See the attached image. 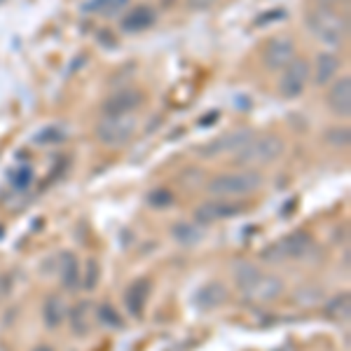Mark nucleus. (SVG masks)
Returning a JSON list of instances; mask_svg holds the SVG:
<instances>
[{
  "mask_svg": "<svg viewBox=\"0 0 351 351\" xmlns=\"http://www.w3.org/2000/svg\"><path fill=\"white\" fill-rule=\"evenodd\" d=\"M234 281L239 286L241 295L251 304H271L284 295V281L274 274H263L258 267L248 263H237Z\"/></svg>",
  "mask_w": 351,
  "mask_h": 351,
  "instance_id": "obj_1",
  "label": "nucleus"
},
{
  "mask_svg": "<svg viewBox=\"0 0 351 351\" xmlns=\"http://www.w3.org/2000/svg\"><path fill=\"white\" fill-rule=\"evenodd\" d=\"M265 178L256 169H246V171H232V173H218L208 180L206 190L211 192L216 199H237V197L253 195L263 188Z\"/></svg>",
  "mask_w": 351,
  "mask_h": 351,
  "instance_id": "obj_2",
  "label": "nucleus"
},
{
  "mask_svg": "<svg viewBox=\"0 0 351 351\" xmlns=\"http://www.w3.org/2000/svg\"><path fill=\"white\" fill-rule=\"evenodd\" d=\"M286 143L281 136L276 134H265L258 138H251L243 148L234 155L237 167H246V169H258V167H267L274 164L284 155Z\"/></svg>",
  "mask_w": 351,
  "mask_h": 351,
  "instance_id": "obj_3",
  "label": "nucleus"
},
{
  "mask_svg": "<svg viewBox=\"0 0 351 351\" xmlns=\"http://www.w3.org/2000/svg\"><path fill=\"white\" fill-rule=\"evenodd\" d=\"M307 28L326 45H339L347 38V21L339 14L332 12L330 8H316L307 14Z\"/></svg>",
  "mask_w": 351,
  "mask_h": 351,
  "instance_id": "obj_4",
  "label": "nucleus"
},
{
  "mask_svg": "<svg viewBox=\"0 0 351 351\" xmlns=\"http://www.w3.org/2000/svg\"><path fill=\"white\" fill-rule=\"evenodd\" d=\"M138 129V120L134 115H106L96 124V138L106 148H122L132 141Z\"/></svg>",
  "mask_w": 351,
  "mask_h": 351,
  "instance_id": "obj_5",
  "label": "nucleus"
},
{
  "mask_svg": "<svg viewBox=\"0 0 351 351\" xmlns=\"http://www.w3.org/2000/svg\"><path fill=\"white\" fill-rule=\"evenodd\" d=\"M314 248V239H311L309 232L295 230L291 232L284 239L274 241L269 248L263 251V260L267 263H284V260H300Z\"/></svg>",
  "mask_w": 351,
  "mask_h": 351,
  "instance_id": "obj_6",
  "label": "nucleus"
},
{
  "mask_svg": "<svg viewBox=\"0 0 351 351\" xmlns=\"http://www.w3.org/2000/svg\"><path fill=\"white\" fill-rule=\"evenodd\" d=\"M253 138V132L246 127L232 129V132H225L211 138L208 143H204L199 148V155L204 160H218V157H228V155H237L248 141Z\"/></svg>",
  "mask_w": 351,
  "mask_h": 351,
  "instance_id": "obj_7",
  "label": "nucleus"
},
{
  "mask_svg": "<svg viewBox=\"0 0 351 351\" xmlns=\"http://www.w3.org/2000/svg\"><path fill=\"white\" fill-rule=\"evenodd\" d=\"M309 77H311L309 61L293 59L291 64L284 68V75H281V82H279V94L284 96V99H298V96L307 89Z\"/></svg>",
  "mask_w": 351,
  "mask_h": 351,
  "instance_id": "obj_8",
  "label": "nucleus"
},
{
  "mask_svg": "<svg viewBox=\"0 0 351 351\" xmlns=\"http://www.w3.org/2000/svg\"><path fill=\"white\" fill-rule=\"evenodd\" d=\"M295 59V43L291 36H274L263 52V64L269 71H284Z\"/></svg>",
  "mask_w": 351,
  "mask_h": 351,
  "instance_id": "obj_9",
  "label": "nucleus"
},
{
  "mask_svg": "<svg viewBox=\"0 0 351 351\" xmlns=\"http://www.w3.org/2000/svg\"><path fill=\"white\" fill-rule=\"evenodd\" d=\"M243 211V204H234L230 199H211L206 204H202L195 211V216L199 223H218L225 218H234Z\"/></svg>",
  "mask_w": 351,
  "mask_h": 351,
  "instance_id": "obj_10",
  "label": "nucleus"
},
{
  "mask_svg": "<svg viewBox=\"0 0 351 351\" xmlns=\"http://www.w3.org/2000/svg\"><path fill=\"white\" fill-rule=\"evenodd\" d=\"M326 104L330 108L332 115L337 117H347L351 115V80L349 77H342V80L332 82V87L328 89Z\"/></svg>",
  "mask_w": 351,
  "mask_h": 351,
  "instance_id": "obj_11",
  "label": "nucleus"
},
{
  "mask_svg": "<svg viewBox=\"0 0 351 351\" xmlns=\"http://www.w3.org/2000/svg\"><path fill=\"white\" fill-rule=\"evenodd\" d=\"M141 104H143V94L136 89H122L106 99L104 112L106 115H132Z\"/></svg>",
  "mask_w": 351,
  "mask_h": 351,
  "instance_id": "obj_12",
  "label": "nucleus"
},
{
  "mask_svg": "<svg viewBox=\"0 0 351 351\" xmlns=\"http://www.w3.org/2000/svg\"><path fill=\"white\" fill-rule=\"evenodd\" d=\"M225 300H228V288L220 281H211V284H204L202 288H197V293L192 295V304L199 311H211L218 309Z\"/></svg>",
  "mask_w": 351,
  "mask_h": 351,
  "instance_id": "obj_13",
  "label": "nucleus"
},
{
  "mask_svg": "<svg viewBox=\"0 0 351 351\" xmlns=\"http://www.w3.org/2000/svg\"><path fill=\"white\" fill-rule=\"evenodd\" d=\"M157 14L150 5H138L134 8L129 14H124L122 19V31L124 33H141V31H148L150 26H155Z\"/></svg>",
  "mask_w": 351,
  "mask_h": 351,
  "instance_id": "obj_14",
  "label": "nucleus"
},
{
  "mask_svg": "<svg viewBox=\"0 0 351 351\" xmlns=\"http://www.w3.org/2000/svg\"><path fill=\"white\" fill-rule=\"evenodd\" d=\"M150 286H152L150 279H138L127 288V293H124V304H127L132 316H143V309L150 298Z\"/></svg>",
  "mask_w": 351,
  "mask_h": 351,
  "instance_id": "obj_15",
  "label": "nucleus"
},
{
  "mask_svg": "<svg viewBox=\"0 0 351 351\" xmlns=\"http://www.w3.org/2000/svg\"><path fill=\"white\" fill-rule=\"evenodd\" d=\"M59 279L66 291H77L82 276H80V263L71 251H64L59 258Z\"/></svg>",
  "mask_w": 351,
  "mask_h": 351,
  "instance_id": "obj_16",
  "label": "nucleus"
},
{
  "mask_svg": "<svg viewBox=\"0 0 351 351\" xmlns=\"http://www.w3.org/2000/svg\"><path fill=\"white\" fill-rule=\"evenodd\" d=\"M339 71V59L335 54L330 52H321L316 56V64H314V84L316 87H326L330 84L332 77L337 75Z\"/></svg>",
  "mask_w": 351,
  "mask_h": 351,
  "instance_id": "obj_17",
  "label": "nucleus"
},
{
  "mask_svg": "<svg viewBox=\"0 0 351 351\" xmlns=\"http://www.w3.org/2000/svg\"><path fill=\"white\" fill-rule=\"evenodd\" d=\"M66 302L61 295H47V300H45L43 304V321L45 326L49 328V330H54V328H59L61 324L66 321Z\"/></svg>",
  "mask_w": 351,
  "mask_h": 351,
  "instance_id": "obj_18",
  "label": "nucleus"
},
{
  "mask_svg": "<svg viewBox=\"0 0 351 351\" xmlns=\"http://www.w3.org/2000/svg\"><path fill=\"white\" fill-rule=\"evenodd\" d=\"M324 314L330 321H337V324H347L349 314H351V298L349 293H339L332 300H328L324 304Z\"/></svg>",
  "mask_w": 351,
  "mask_h": 351,
  "instance_id": "obj_19",
  "label": "nucleus"
},
{
  "mask_svg": "<svg viewBox=\"0 0 351 351\" xmlns=\"http://www.w3.org/2000/svg\"><path fill=\"white\" fill-rule=\"evenodd\" d=\"M129 5V0H87L84 12L87 14H101V16H115Z\"/></svg>",
  "mask_w": 351,
  "mask_h": 351,
  "instance_id": "obj_20",
  "label": "nucleus"
},
{
  "mask_svg": "<svg viewBox=\"0 0 351 351\" xmlns=\"http://www.w3.org/2000/svg\"><path fill=\"white\" fill-rule=\"evenodd\" d=\"M171 237L183 246H195V243L202 241L204 232L192 223H176L171 228Z\"/></svg>",
  "mask_w": 351,
  "mask_h": 351,
  "instance_id": "obj_21",
  "label": "nucleus"
},
{
  "mask_svg": "<svg viewBox=\"0 0 351 351\" xmlns=\"http://www.w3.org/2000/svg\"><path fill=\"white\" fill-rule=\"evenodd\" d=\"M66 141V129L61 124H47L40 132L33 136V143L36 145H56Z\"/></svg>",
  "mask_w": 351,
  "mask_h": 351,
  "instance_id": "obj_22",
  "label": "nucleus"
},
{
  "mask_svg": "<svg viewBox=\"0 0 351 351\" xmlns=\"http://www.w3.org/2000/svg\"><path fill=\"white\" fill-rule=\"evenodd\" d=\"M96 316H99V321L106 328H122V316L117 314L110 304H101L99 311H96Z\"/></svg>",
  "mask_w": 351,
  "mask_h": 351,
  "instance_id": "obj_23",
  "label": "nucleus"
},
{
  "mask_svg": "<svg viewBox=\"0 0 351 351\" xmlns=\"http://www.w3.org/2000/svg\"><path fill=\"white\" fill-rule=\"evenodd\" d=\"M10 183L14 185L16 190H26L28 185L33 183V169L31 167H19L10 173Z\"/></svg>",
  "mask_w": 351,
  "mask_h": 351,
  "instance_id": "obj_24",
  "label": "nucleus"
},
{
  "mask_svg": "<svg viewBox=\"0 0 351 351\" xmlns=\"http://www.w3.org/2000/svg\"><path fill=\"white\" fill-rule=\"evenodd\" d=\"M326 141L330 145H337V148H347L349 141H351V134L347 127H335V129H328L326 132Z\"/></svg>",
  "mask_w": 351,
  "mask_h": 351,
  "instance_id": "obj_25",
  "label": "nucleus"
},
{
  "mask_svg": "<svg viewBox=\"0 0 351 351\" xmlns=\"http://www.w3.org/2000/svg\"><path fill=\"white\" fill-rule=\"evenodd\" d=\"M148 202H150V206H155V208H164V206H171L173 204V192H169V190H152L150 195H148Z\"/></svg>",
  "mask_w": 351,
  "mask_h": 351,
  "instance_id": "obj_26",
  "label": "nucleus"
},
{
  "mask_svg": "<svg viewBox=\"0 0 351 351\" xmlns=\"http://www.w3.org/2000/svg\"><path fill=\"white\" fill-rule=\"evenodd\" d=\"M96 284H99V263L92 258V260H87V269H84L82 286H84V291H94Z\"/></svg>",
  "mask_w": 351,
  "mask_h": 351,
  "instance_id": "obj_27",
  "label": "nucleus"
},
{
  "mask_svg": "<svg viewBox=\"0 0 351 351\" xmlns=\"http://www.w3.org/2000/svg\"><path fill=\"white\" fill-rule=\"evenodd\" d=\"M84 307H87V304H80V307L75 309V314H73V330L80 332V335H84V332H87V321H84Z\"/></svg>",
  "mask_w": 351,
  "mask_h": 351,
  "instance_id": "obj_28",
  "label": "nucleus"
},
{
  "mask_svg": "<svg viewBox=\"0 0 351 351\" xmlns=\"http://www.w3.org/2000/svg\"><path fill=\"white\" fill-rule=\"evenodd\" d=\"M190 10H208L218 3V0H185Z\"/></svg>",
  "mask_w": 351,
  "mask_h": 351,
  "instance_id": "obj_29",
  "label": "nucleus"
},
{
  "mask_svg": "<svg viewBox=\"0 0 351 351\" xmlns=\"http://www.w3.org/2000/svg\"><path fill=\"white\" fill-rule=\"evenodd\" d=\"M33 351H54L52 347H49V344H40V347H36Z\"/></svg>",
  "mask_w": 351,
  "mask_h": 351,
  "instance_id": "obj_30",
  "label": "nucleus"
},
{
  "mask_svg": "<svg viewBox=\"0 0 351 351\" xmlns=\"http://www.w3.org/2000/svg\"><path fill=\"white\" fill-rule=\"evenodd\" d=\"M279 351H293L291 347H284V349H279Z\"/></svg>",
  "mask_w": 351,
  "mask_h": 351,
  "instance_id": "obj_31",
  "label": "nucleus"
}]
</instances>
